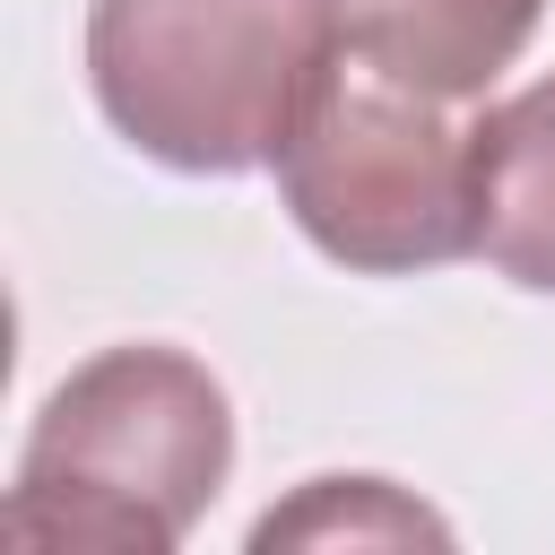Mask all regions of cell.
Returning <instances> with one entry per match:
<instances>
[{"label":"cell","instance_id":"cell-4","mask_svg":"<svg viewBox=\"0 0 555 555\" xmlns=\"http://www.w3.org/2000/svg\"><path fill=\"white\" fill-rule=\"evenodd\" d=\"M338 52L434 104H477L538 35L546 0H330Z\"/></svg>","mask_w":555,"mask_h":555},{"label":"cell","instance_id":"cell-3","mask_svg":"<svg viewBox=\"0 0 555 555\" xmlns=\"http://www.w3.org/2000/svg\"><path fill=\"white\" fill-rule=\"evenodd\" d=\"M269 173L295 234L356 278H416L477 251V121L347 52L304 95Z\"/></svg>","mask_w":555,"mask_h":555},{"label":"cell","instance_id":"cell-2","mask_svg":"<svg viewBox=\"0 0 555 555\" xmlns=\"http://www.w3.org/2000/svg\"><path fill=\"white\" fill-rule=\"evenodd\" d=\"M338 61L330 0H95L87 87L121 147L165 173H251Z\"/></svg>","mask_w":555,"mask_h":555},{"label":"cell","instance_id":"cell-1","mask_svg":"<svg viewBox=\"0 0 555 555\" xmlns=\"http://www.w3.org/2000/svg\"><path fill=\"white\" fill-rule=\"evenodd\" d=\"M234 468V399L182 347H104L26 425L0 538L35 555H173Z\"/></svg>","mask_w":555,"mask_h":555},{"label":"cell","instance_id":"cell-5","mask_svg":"<svg viewBox=\"0 0 555 555\" xmlns=\"http://www.w3.org/2000/svg\"><path fill=\"white\" fill-rule=\"evenodd\" d=\"M477 260L555 295V69L477 113Z\"/></svg>","mask_w":555,"mask_h":555},{"label":"cell","instance_id":"cell-6","mask_svg":"<svg viewBox=\"0 0 555 555\" xmlns=\"http://www.w3.org/2000/svg\"><path fill=\"white\" fill-rule=\"evenodd\" d=\"M451 546V520L425 512L416 494H399L390 477H312L295 503L251 520V555L278 546Z\"/></svg>","mask_w":555,"mask_h":555}]
</instances>
